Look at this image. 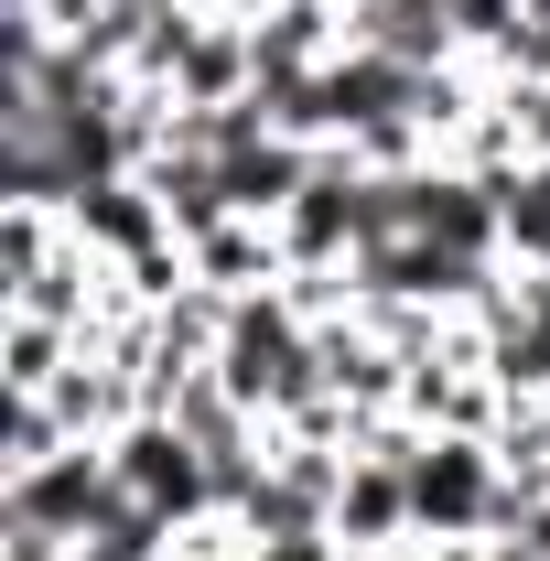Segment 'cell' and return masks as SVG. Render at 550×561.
Wrapping results in <instances>:
<instances>
[{
	"label": "cell",
	"instance_id": "1",
	"mask_svg": "<svg viewBox=\"0 0 550 561\" xmlns=\"http://www.w3.org/2000/svg\"><path fill=\"white\" fill-rule=\"evenodd\" d=\"M345 44H367V55H389V66H411V76L465 55L454 0H345Z\"/></svg>",
	"mask_w": 550,
	"mask_h": 561
}]
</instances>
